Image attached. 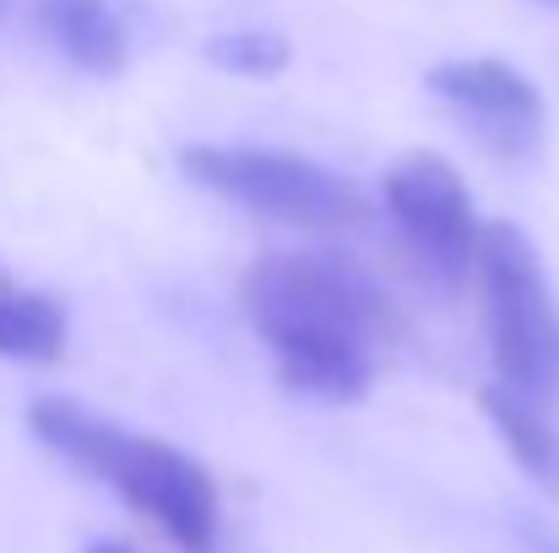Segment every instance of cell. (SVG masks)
<instances>
[{
	"instance_id": "6da1fadb",
	"label": "cell",
	"mask_w": 559,
	"mask_h": 553,
	"mask_svg": "<svg viewBox=\"0 0 559 553\" xmlns=\"http://www.w3.org/2000/svg\"><path fill=\"white\" fill-rule=\"evenodd\" d=\"M239 310L266 342L277 380L326 407L370 390L374 353L396 337V304L370 272L337 250H277L239 277Z\"/></svg>"
},
{
	"instance_id": "7a4b0ae2",
	"label": "cell",
	"mask_w": 559,
	"mask_h": 553,
	"mask_svg": "<svg viewBox=\"0 0 559 553\" xmlns=\"http://www.w3.org/2000/svg\"><path fill=\"white\" fill-rule=\"evenodd\" d=\"M27 429L44 450L71 461L82 478L109 483L147 527H158L180 553H217L223 494L201 456L158 434H131L115 418L71 401V396H33Z\"/></svg>"
},
{
	"instance_id": "3957f363",
	"label": "cell",
	"mask_w": 559,
	"mask_h": 553,
	"mask_svg": "<svg viewBox=\"0 0 559 553\" xmlns=\"http://www.w3.org/2000/svg\"><path fill=\"white\" fill-rule=\"evenodd\" d=\"M180 175L217 201H234L255 217L310 228V233H348V228H365L370 217V195L348 175L288 147L190 142L180 147Z\"/></svg>"
},
{
	"instance_id": "277c9868",
	"label": "cell",
	"mask_w": 559,
	"mask_h": 553,
	"mask_svg": "<svg viewBox=\"0 0 559 553\" xmlns=\"http://www.w3.org/2000/svg\"><path fill=\"white\" fill-rule=\"evenodd\" d=\"M478 288H484V326L495 380L516 396L559 407V299L544 272L538 244L516 223H489L478 250Z\"/></svg>"
},
{
	"instance_id": "5b68a950",
	"label": "cell",
	"mask_w": 559,
	"mask_h": 553,
	"mask_svg": "<svg viewBox=\"0 0 559 553\" xmlns=\"http://www.w3.org/2000/svg\"><path fill=\"white\" fill-rule=\"evenodd\" d=\"M380 201H385V217L396 223V233L407 239L413 261L429 277L456 288L478 272L489 223L478 217L467 180L440 153H402L380 180Z\"/></svg>"
},
{
	"instance_id": "8992f818",
	"label": "cell",
	"mask_w": 559,
	"mask_h": 553,
	"mask_svg": "<svg viewBox=\"0 0 559 553\" xmlns=\"http://www.w3.org/2000/svg\"><path fill=\"white\" fill-rule=\"evenodd\" d=\"M424 87L495 153V158H538L549 136V104L527 71H516L500 55H467V60H440L424 71Z\"/></svg>"
},
{
	"instance_id": "52a82bcc",
	"label": "cell",
	"mask_w": 559,
	"mask_h": 553,
	"mask_svg": "<svg viewBox=\"0 0 559 553\" xmlns=\"http://www.w3.org/2000/svg\"><path fill=\"white\" fill-rule=\"evenodd\" d=\"M38 27L82 76L109 82L131 65V38L109 0H38Z\"/></svg>"
},
{
	"instance_id": "ba28073f",
	"label": "cell",
	"mask_w": 559,
	"mask_h": 553,
	"mask_svg": "<svg viewBox=\"0 0 559 553\" xmlns=\"http://www.w3.org/2000/svg\"><path fill=\"white\" fill-rule=\"evenodd\" d=\"M478 407L495 423V434L511 450V461L533 478V489H544L549 500H559V429H555V418H549V407L516 396L500 380L478 390Z\"/></svg>"
},
{
	"instance_id": "9c48e42d",
	"label": "cell",
	"mask_w": 559,
	"mask_h": 553,
	"mask_svg": "<svg viewBox=\"0 0 559 553\" xmlns=\"http://www.w3.org/2000/svg\"><path fill=\"white\" fill-rule=\"evenodd\" d=\"M71 342L66 304L44 288H27L0 272V359L11 364H60Z\"/></svg>"
},
{
	"instance_id": "30bf717a",
	"label": "cell",
	"mask_w": 559,
	"mask_h": 553,
	"mask_svg": "<svg viewBox=\"0 0 559 553\" xmlns=\"http://www.w3.org/2000/svg\"><path fill=\"white\" fill-rule=\"evenodd\" d=\"M206 60L212 65H223V71H234V76H277L288 60H294V49H288V38L283 33H266V27H234V33H217V38H206Z\"/></svg>"
},
{
	"instance_id": "8fae6325",
	"label": "cell",
	"mask_w": 559,
	"mask_h": 553,
	"mask_svg": "<svg viewBox=\"0 0 559 553\" xmlns=\"http://www.w3.org/2000/svg\"><path fill=\"white\" fill-rule=\"evenodd\" d=\"M82 553H142V549H131V543H120V538H104V543H87Z\"/></svg>"
},
{
	"instance_id": "7c38bea8",
	"label": "cell",
	"mask_w": 559,
	"mask_h": 553,
	"mask_svg": "<svg viewBox=\"0 0 559 553\" xmlns=\"http://www.w3.org/2000/svg\"><path fill=\"white\" fill-rule=\"evenodd\" d=\"M0 16H5V0H0Z\"/></svg>"
}]
</instances>
